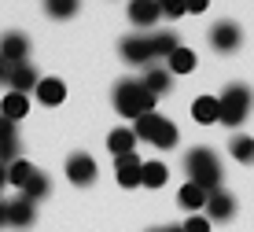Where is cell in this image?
I'll use <instances>...</instances> for the list:
<instances>
[{
	"label": "cell",
	"mask_w": 254,
	"mask_h": 232,
	"mask_svg": "<svg viewBox=\"0 0 254 232\" xmlns=\"http://www.w3.org/2000/svg\"><path fill=\"white\" fill-rule=\"evenodd\" d=\"M155 100L159 96H151L144 88V81H118L115 85V111L122 114V118H144V114L155 111Z\"/></svg>",
	"instance_id": "6da1fadb"
},
{
	"label": "cell",
	"mask_w": 254,
	"mask_h": 232,
	"mask_svg": "<svg viewBox=\"0 0 254 232\" xmlns=\"http://www.w3.org/2000/svg\"><path fill=\"white\" fill-rule=\"evenodd\" d=\"M185 169H188V181L199 184V188H206V192L221 188V162H217V155L210 148H191L185 155Z\"/></svg>",
	"instance_id": "7a4b0ae2"
},
{
	"label": "cell",
	"mask_w": 254,
	"mask_h": 232,
	"mask_svg": "<svg viewBox=\"0 0 254 232\" xmlns=\"http://www.w3.org/2000/svg\"><path fill=\"white\" fill-rule=\"evenodd\" d=\"M217 103H221V122L229 129H236V126H243L247 122V114H251V103H254V96H251V88L247 85H229L221 96H217Z\"/></svg>",
	"instance_id": "3957f363"
},
{
	"label": "cell",
	"mask_w": 254,
	"mask_h": 232,
	"mask_svg": "<svg viewBox=\"0 0 254 232\" xmlns=\"http://www.w3.org/2000/svg\"><path fill=\"white\" fill-rule=\"evenodd\" d=\"M136 140H147V144H155V148H177V126H173L170 118H162V114H144V118H136Z\"/></svg>",
	"instance_id": "277c9868"
},
{
	"label": "cell",
	"mask_w": 254,
	"mask_h": 232,
	"mask_svg": "<svg viewBox=\"0 0 254 232\" xmlns=\"http://www.w3.org/2000/svg\"><path fill=\"white\" fill-rule=\"evenodd\" d=\"M96 158L89 151H74V155H66V181L70 184H92L96 181Z\"/></svg>",
	"instance_id": "5b68a950"
},
{
	"label": "cell",
	"mask_w": 254,
	"mask_h": 232,
	"mask_svg": "<svg viewBox=\"0 0 254 232\" xmlns=\"http://www.w3.org/2000/svg\"><path fill=\"white\" fill-rule=\"evenodd\" d=\"M26 56H30V41H26V33L7 30L4 37H0V59H4L7 67H15V63H26Z\"/></svg>",
	"instance_id": "8992f818"
},
{
	"label": "cell",
	"mask_w": 254,
	"mask_h": 232,
	"mask_svg": "<svg viewBox=\"0 0 254 232\" xmlns=\"http://www.w3.org/2000/svg\"><path fill=\"white\" fill-rule=\"evenodd\" d=\"M210 44H214V52H236L243 44V30L236 22H214V30H210Z\"/></svg>",
	"instance_id": "52a82bcc"
},
{
	"label": "cell",
	"mask_w": 254,
	"mask_h": 232,
	"mask_svg": "<svg viewBox=\"0 0 254 232\" xmlns=\"http://www.w3.org/2000/svg\"><path fill=\"white\" fill-rule=\"evenodd\" d=\"M118 52H122V59H126V63H151V59H155V52H151V37H144V33L122 37Z\"/></svg>",
	"instance_id": "ba28073f"
},
{
	"label": "cell",
	"mask_w": 254,
	"mask_h": 232,
	"mask_svg": "<svg viewBox=\"0 0 254 232\" xmlns=\"http://www.w3.org/2000/svg\"><path fill=\"white\" fill-rule=\"evenodd\" d=\"M115 177H118L122 188H136V184L144 181V158H136V155L115 158Z\"/></svg>",
	"instance_id": "9c48e42d"
},
{
	"label": "cell",
	"mask_w": 254,
	"mask_h": 232,
	"mask_svg": "<svg viewBox=\"0 0 254 232\" xmlns=\"http://www.w3.org/2000/svg\"><path fill=\"white\" fill-rule=\"evenodd\" d=\"M159 19H162L159 0H129V22H133V26L147 30V26H155Z\"/></svg>",
	"instance_id": "30bf717a"
},
{
	"label": "cell",
	"mask_w": 254,
	"mask_h": 232,
	"mask_svg": "<svg viewBox=\"0 0 254 232\" xmlns=\"http://www.w3.org/2000/svg\"><path fill=\"white\" fill-rule=\"evenodd\" d=\"M37 221V203H30V199H7V225L11 229H26V225H33Z\"/></svg>",
	"instance_id": "8fae6325"
},
{
	"label": "cell",
	"mask_w": 254,
	"mask_h": 232,
	"mask_svg": "<svg viewBox=\"0 0 254 232\" xmlns=\"http://www.w3.org/2000/svg\"><path fill=\"white\" fill-rule=\"evenodd\" d=\"M37 70H33L30 63H15V67H7V88L11 92H33L37 88Z\"/></svg>",
	"instance_id": "7c38bea8"
},
{
	"label": "cell",
	"mask_w": 254,
	"mask_h": 232,
	"mask_svg": "<svg viewBox=\"0 0 254 232\" xmlns=\"http://www.w3.org/2000/svg\"><path fill=\"white\" fill-rule=\"evenodd\" d=\"M232 214H236V199L229 192L214 188V192H210V199H206V218L210 221H229Z\"/></svg>",
	"instance_id": "4fadbf2b"
},
{
	"label": "cell",
	"mask_w": 254,
	"mask_h": 232,
	"mask_svg": "<svg viewBox=\"0 0 254 232\" xmlns=\"http://www.w3.org/2000/svg\"><path fill=\"white\" fill-rule=\"evenodd\" d=\"M33 92H37V103H45V107H59L66 100V85L59 77H41Z\"/></svg>",
	"instance_id": "5bb4252c"
},
{
	"label": "cell",
	"mask_w": 254,
	"mask_h": 232,
	"mask_svg": "<svg viewBox=\"0 0 254 232\" xmlns=\"http://www.w3.org/2000/svg\"><path fill=\"white\" fill-rule=\"evenodd\" d=\"M30 114V96L26 92H7L4 100H0V118H7V122H19Z\"/></svg>",
	"instance_id": "9a60e30c"
},
{
	"label": "cell",
	"mask_w": 254,
	"mask_h": 232,
	"mask_svg": "<svg viewBox=\"0 0 254 232\" xmlns=\"http://www.w3.org/2000/svg\"><path fill=\"white\" fill-rule=\"evenodd\" d=\"M191 118H195L199 126L221 122V103H217V96H199V100L191 103Z\"/></svg>",
	"instance_id": "2e32d148"
},
{
	"label": "cell",
	"mask_w": 254,
	"mask_h": 232,
	"mask_svg": "<svg viewBox=\"0 0 254 232\" xmlns=\"http://www.w3.org/2000/svg\"><path fill=\"white\" fill-rule=\"evenodd\" d=\"M15 151H19V133H15V122L0 118V162H15Z\"/></svg>",
	"instance_id": "e0dca14e"
},
{
	"label": "cell",
	"mask_w": 254,
	"mask_h": 232,
	"mask_svg": "<svg viewBox=\"0 0 254 232\" xmlns=\"http://www.w3.org/2000/svg\"><path fill=\"white\" fill-rule=\"evenodd\" d=\"M107 148H111V155L122 158V155H133V148H136V133L133 129H115L107 137Z\"/></svg>",
	"instance_id": "ac0fdd59"
},
{
	"label": "cell",
	"mask_w": 254,
	"mask_h": 232,
	"mask_svg": "<svg viewBox=\"0 0 254 232\" xmlns=\"http://www.w3.org/2000/svg\"><path fill=\"white\" fill-rule=\"evenodd\" d=\"M206 199H210V192L206 188H199V184H185V188H181V195H177V203L185 210H206Z\"/></svg>",
	"instance_id": "d6986e66"
},
{
	"label": "cell",
	"mask_w": 254,
	"mask_h": 232,
	"mask_svg": "<svg viewBox=\"0 0 254 232\" xmlns=\"http://www.w3.org/2000/svg\"><path fill=\"white\" fill-rule=\"evenodd\" d=\"M22 192V199H30V203H37V199H45V195L52 192V181H48V173H33L30 181H26V188H19Z\"/></svg>",
	"instance_id": "ffe728a7"
},
{
	"label": "cell",
	"mask_w": 254,
	"mask_h": 232,
	"mask_svg": "<svg viewBox=\"0 0 254 232\" xmlns=\"http://www.w3.org/2000/svg\"><path fill=\"white\" fill-rule=\"evenodd\" d=\"M170 85H173V74H170V70H159V67H151V70L144 74V88H147L151 96H162Z\"/></svg>",
	"instance_id": "44dd1931"
},
{
	"label": "cell",
	"mask_w": 254,
	"mask_h": 232,
	"mask_svg": "<svg viewBox=\"0 0 254 232\" xmlns=\"http://www.w3.org/2000/svg\"><path fill=\"white\" fill-rule=\"evenodd\" d=\"M37 173L33 162H26V158H15V162H7V184H15V188H26V181Z\"/></svg>",
	"instance_id": "7402d4cb"
},
{
	"label": "cell",
	"mask_w": 254,
	"mask_h": 232,
	"mask_svg": "<svg viewBox=\"0 0 254 232\" xmlns=\"http://www.w3.org/2000/svg\"><path fill=\"white\" fill-rule=\"evenodd\" d=\"M147 37H151V52H155V56H166V59H170L173 56V52H177L181 48V41H177V33H147Z\"/></svg>",
	"instance_id": "603a6c76"
},
{
	"label": "cell",
	"mask_w": 254,
	"mask_h": 232,
	"mask_svg": "<svg viewBox=\"0 0 254 232\" xmlns=\"http://www.w3.org/2000/svg\"><path fill=\"white\" fill-rule=\"evenodd\" d=\"M191 70H195V52L181 44V48L170 56V74H191Z\"/></svg>",
	"instance_id": "cb8c5ba5"
},
{
	"label": "cell",
	"mask_w": 254,
	"mask_h": 232,
	"mask_svg": "<svg viewBox=\"0 0 254 232\" xmlns=\"http://www.w3.org/2000/svg\"><path fill=\"white\" fill-rule=\"evenodd\" d=\"M229 151H232L236 162H254V140L243 137V133H236V137L229 140Z\"/></svg>",
	"instance_id": "d4e9b609"
},
{
	"label": "cell",
	"mask_w": 254,
	"mask_h": 232,
	"mask_svg": "<svg viewBox=\"0 0 254 232\" xmlns=\"http://www.w3.org/2000/svg\"><path fill=\"white\" fill-rule=\"evenodd\" d=\"M77 7H81V0H45V11L52 19H74Z\"/></svg>",
	"instance_id": "484cf974"
},
{
	"label": "cell",
	"mask_w": 254,
	"mask_h": 232,
	"mask_svg": "<svg viewBox=\"0 0 254 232\" xmlns=\"http://www.w3.org/2000/svg\"><path fill=\"white\" fill-rule=\"evenodd\" d=\"M166 177H170L166 162H144V181H140V184H147V188H162Z\"/></svg>",
	"instance_id": "4316f807"
},
{
	"label": "cell",
	"mask_w": 254,
	"mask_h": 232,
	"mask_svg": "<svg viewBox=\"0 0 254 232\" xmlns=\"http://www.w3.org/2000/svg\"><path fill=\"white\" fill-rule=\"evenodd\" d=\"M159 7H162V19H181V15H188L185 0H159Z\"/></svg>",
	"instance_id": "83f0119b"
},
{
	"label": "cell",
	"mask_w": 254,
	"mask_h": 232,
	"mask_svg": "<svg viewBox=\"0 0 254 232\" xmlns=\"http://www.w3.org/2000/svg\"><path fill=\"white\" fill-rule=\"evenodd\" d=\"M181 229H185V232H210V218H203V214H191Z\"/></svg>",
	"instance_id": "f1b7e54d"
},
{
	"label": "cell",
	"mask_w": 254,
	"mask_h": 232,
	"mask_svg": "<svg viewBox=\"0 0 254 232\" xmlns=\"http://www.w3.org/2000/svg\"><path fill=\"white\" fill-rule=\"evenodd\" d=\"M206 7H210V0H185V11L188 15H203Z\"/></svg>",
	"instance_id": "f546056e"
},
{
	"label": "cell",
	"mask_w": 254,
	"mask_h": 232,
	"mask_svg": "<svg viewBox=\"0 0 254 232\" xmlns=\"http://www.w3.org/2000/svg\"><path fill=\"white\" fill-rule=\"evenodd\" d=\"M0 225H7V203L0 199Z\"/></svg>",
	"instance_id": "4dcf8cb0"
},
{
	"label": "cell",
	"mask_w": 254,
	"mask_h": 232,
	"mask_svg": "<svg viewBox=\"0 0 254 232\" xmlns=\"http://www.w3.org/2000/svg\"><path fill=\"white\" fill-rule=\"evenodd\" d=\"M7 184V162H0V188Z\"/></svg>",
	"instance_id": "1f68e13d"
},
{
	"label": "cell",
	"mask_w": 254,
	"mask_h": 232,
	"mask_svg": "<svg viewBox=\"0 0 254 232\" xmlns=\"http://www.w3.org/2000/svg\"><path fill=\"white\" fill-rule=\"evenodd\" d=\"M4 81H7V63L0 59V85H4Z\"/></svg>",
	"instance_id": "d6a6232c"
},
{
	"label": "cell",
	"mask_w": 254,
	"mask_h": 232,
	"mask_svg": "<svg viewBox=\"0 0 254 232\" xmlns=\"http://www.w3.org/2000/svg\"><path fill=\"white\" fill-rule=\"evenodd\" d=\"M151 232H185V229H173V225H166V229H151Z\"/></svg>",
	"instance_id": "836d02e7"
}]
</instances>
